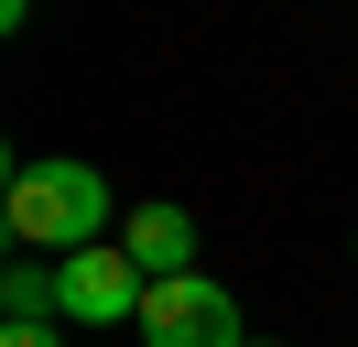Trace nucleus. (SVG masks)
I'll list each match as a JSON object with an SVG mask.
<instances>
[{
    "label": "nucleus",
    "mask_w": 358,
    "mask_h": 347,
    "mask_svg": "<svg viewBox=\"0 0 358 347\" xmlns=\"http://www.w3.org/2000/svg\"><path fill=\"white\" fill-rule=\"evenodd\" d=\"M0 217H11V239L44 260H76L98 250V239L120 228V195L98 163H11V195H0Z\"/></svg>",
    "instance_id": "f257e3e1"
},
{
    "label": "nucleus",
    "mask_w": 358,
    "mask_h": 347,
    "mask_svg": "<svg viewBox=\"0 0 358 347\" xmlns=\"http://www.w3.org/2000/svg\"><path fill=\"white\" fill-rule=\"evenodd\" d=\"M141 347H250L239 293H228V282H206V271L152 282V293H141Z\"/></svg>",
    "instance_id": "f03ea898"
},
{
    "label": "nucleus",
    "mask_w": 358,
    "mask_h": 347,
    "mask_svg": "<svg viewBox=\"0 0 358 347\" xmlns=\"http://www.w3.org/2000/svg\"><path fill=\"white\" fill-rule=\"evenodd\" d=\"M55 293H66V325H141V260L120 250V239H98V250L55 260Z\"/></svg>",
    "instance_id": "7ed1b4c3"
},
{
    "label": "nucleus",
    "mask_w": 358,
    "mask_h": 347,
    "mask_svg": "<svg viewBox=\"0 0 358 347\" xmlns=\"http://www.w3.org/2000/svg\"><path fill=\"white\" fill-rule=\"evenodd\" d=\"M120 250L141 260V282H174V271H196V217L152 195V206H131V217H120Z\"/></svg>",
    "instance_id": "20e7f679"
},
{
    "label": "nucleus",
    "mask_w": 358,
    "mask_h": 347,
    "mask_svg": "<svg viewBox=\"0 0 358 347\" xmlns=\"http://www.w3.org/2000/svg\"><path fill=\"white\" fill-rule=\"evenodd\" d=\"M0 304H11V325L66 315V293H55V260H11V271H0Z\"/></svg>",
    "instance_id": "39448f33"
},
{
    "label": "nucleus",
    "mask_w": 358,
    "mask_h": 347,
    "mask_svg": "<svg viewBox=\"0 0 358 347\" xmlns=\"http://www.w3.org/2000/svg\"><path fill=\"white\" fill-rule=\"evenodd\" d=\"M0 347H66V315H44V325H0Z\"/></svg>",
    "instance_id": "423d86ee"
},
{
    "label": "nucleus",
    "mask_w": 358,
    "mask_h": 347,
    "mask_svg": "<svg viewBox=\"0 0 358 347\" xmlns=\"http://www.w3.org/2000/svg\"><path fill=\"white\" fill-rule=\"evenodd\" d=\"M348 260H358V239H348Z\"/></svg>",
    "instance_id": "0eeeda50"
},
{
    "label": "nucleus",
    "mask_w": 358,
    "mask_h": 347,
    "mask_svg": "<svg viewBox=\"0 0 358 347\" xmlns=\"http://www.w3.org/2000/svg\"><path fill=\"white\" fill-rule=\"evenodd\" d=\"M250 347H261V337H250Z\"/></svg>",
    "instance_id": "6e6552de"
}]
</instances>
